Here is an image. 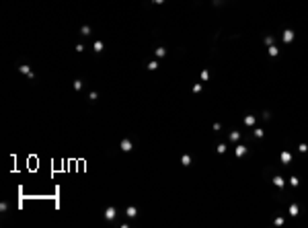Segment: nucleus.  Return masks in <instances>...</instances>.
<instances>
[{
	"instance_id": "f257e3e1",
	"label": "nucleus",
	"mask_w": 308,
	"mask_h": 228,
	"mask_svg": "<svg viewBox=\"0 0 308 228\" xmlns=\"http://www.w3.org/2000/svg\"><path fill=\"white\" fill-rule=\"evenodd\" d=\"M19 70H21L25 76H29V78H35V74H33V70L29 68V66H19Z\"/></svg>"
},
{
	"instance_id": "f03ea898",
	"label": "nucleus",
	"mask_w": 308,
	"mask_h": 228,
	"mask_svg": "<svg viewBox=\"0 0 308 228\" xmlns=\"http://www.w3.org/2000/svg\"><path fill=\"white\" fill-rule=\"evenodd\" d=\"M105 218H107V220H113V218H115V208H113V206H109V208L105 210Z\"/></svg>"
},
{
	"instance_id": "7ed1b4c3",
	"label": "nucleus",
	"mask_w": 308,
	"mask_h": 228,
	"mask_svg": "<svg viewBox=\"0 0 308 228\" xmlns=\"http://www.w3.org/2000/svg\"><path fill=\"white\" fill-rule=\"evenodd\" d=\"M121 150H123V152H130V150H132V140H121Z\"/></svg>"
},
{
	"instance_id": "20e7f679",
	"label": "nucleus",
	"mask_w": 308,
	"mask_h": 228,
	"mask_svg": "<svg viewBox=\"0 0 308 228\" xmlns=\"http://www.w3.org/2000/svg\"><path fill=\"white\" fill-rule=\"evenodd\" d=\"M292 39H294V33H292V31H286V33H283V41H286V43H290Z\"/></svg>"
},
{
	"instance_id": "39448f33",
	"label": "nucleus",
	"mask_w": 308,
	"mask_h": 228,
	"mask_svg": "<svg viewBox=\"0 0 308 228\" xmlns=\"http://www.w3.org/2000/svg\"><path fill=\"white\" fill-rule=\"evenodd\" d=\"M125 214H127V216H130V218H133V216H136V214H138V210H136V208H133V206H130V208H127V210H125Z\"/></svg>"
},
{
	"instance_id": "423d86ee",
	"label": "nucleus",
	"mask_w": 308,
	"mask_h": 228,
	"mask_svg": "<svg viewBox=\"0 0 308 228\" xmlns=\"http://www.w3.org/2000/svg\"><path fill=\"white\" fill-rule=\"evenodd\" d=\"M92 49L95 51H103V41H95L92 43Z\"/></svg>"
},
{
	"instance_id": "0eeeda50",
	"label": "nucleus",
	"mask_w": 308,
	"mask_h": 228,
	"mask_svg": "<svg viewBox=\"0 0 308 228\" xmlns=\"http://www.w3.org/2000/svg\"><path fill=\"white\" fill-rule=\"evenodd\" d=\"M80 33H82V35H90V27H88V25H84L82 29H80Z\"/></svg>"
},
{
	"instance_id": "6e6552de",
	"label": "nucleus",
	"mask_w": 308,
	"mask_h": 228,
	"mask_svg": "<svg viewBox=\"0 0 308 228\" xmlns=\"http://www.w3.org/2000/svg\"><path fill=\"white\" fill-rule=\"evenodd\" d=\"M245 152H247V148H242V146H238V148H236V156H242Z\"/></svg>"
},
{
	"instance_id": "1a4fd4ad",
	"label": "nucleus",
	"mask_w": 308,
	"mask_h": 228,
	"mask_svg": "<svg viewBox=\"0 0 308 228\" xmlns=\"http://www.w3.org/2000/svg\"><path fill=\"white\" fill-rule=\"evenodd\" d=\"M290 158H292V156H290V152H283V154H281V160H283V162H290Z\"/></svg>"
},
{
	"instance_id": "9d476101",
	"label": "nucleus",
	"mask_w": 308,
	"mask_h": 228,
	"mask_svg": "<svg viewBox=\"0 0 308 228\" xmlns=\"http://www.w3.org/2000/svg\"><path fill=\"white\" fill-rule=\"evenodd\" d=\"M164 54H166V49H164V47H158V49H156V56H158V58H162Z\"/></svg>"
},
{
	"instance_id": "9b49d317",
	"label": "nucleus",
	"mask_w": 308,
	"mask_h": 228,
	"mask_svg": "<svg viewBox=\"0 0 308 228\" xmlns=\"http://www.w3.org/2000/svg\"><path fill=\"white\" fill-rule=\"evenodd\" d=\"M88 99H90V101H97V99H99V92H97V91H92L90 95H88Z\"/></svg>"
},
{
	"instance_id": "f8f14e48",
	"label": "nucleus",
	"mask_w": 308,
	"mask_h": 228,
	"mask_svg": "<svg viewBox=\"0 0 308 228\" xmlns=\"http://www.w3.org/2000/svg\"><path fill=\"white\" fill-rule=\"evenodd\" d=\"M82 89V82H80V80H74V91H80Z\"/></svg>"
},
{
	"instance_id": "ddd939ff",
	"label": "nucleus",
	"mask_w": 308,
	"mask_h": 228,
	"mask_svg": "<svg viewBox=\"0 0 308 228\" xmlns=\"http://www.w3.org/2000/svg\"><path fill=\"white\" fill-rule=\"evenodd\" d=\"M290 214H292V216L298 214V206H290Z\"/></svg>"
},
{
	"instance_id": "4468645a",
	"label": "nucleus",
	"mask_w": 308,
	"mask_h": 228,
	"mask_svg": "<svg viewBox=\"0 0 308 228\" xmlns=\"http://www.w3.org/2000/svg\"><path fill=\"white\" fill-rule=\"evenodd\" d=\"M275 185L277 187H283V179L281 177H275Z\"/></svg>"
},
{
	"instance_id": "2eb2a0df",
	"label": "nucleus",
	"mask_w": 308,
	"mask_h": 228,
	"mask_svg": "<svg viewBox=\"0 0 308 228\" xmlns=\"http://www.w3.org/2000/svg\"><path fill=\"white\" fill-rule=\"evenodd\" d=\"M156 68H158V64H156V62H150V64H148V70H156Z\"/></svg>"
},
{
	"instance_id": "dca6fc26",
	"label": "nucleus",
	"mask_w": 308,
	"mask_h": 228,
	"mask_svg": "<svg viewBox=\"0 0 308 228\" xmlns=\"http://www.w3.org/2000/svg\"><path fill=\"white\" fill-rule=\"evenodd\" d=\"M245 121H247V125H253V123H255V117H251V115H249Z\"/></svg>"
},
{
	"instance_id": "f3484780",
	"label": "nucleus",
	"mask_w": 308,
	"mask_h": 228,
	"mask_svg": "<svg viewBox=\"0 0 308 228\" xmlns=\"http://www.w3.org/2000/svg\"><path fill=\"white\" fill-rule=\"evenodd\" d=\"M76 51H78V54H80V51H84V45H82V43H78V45H76Z\"/></svg>"
},
{
	"instance_id": "a211bd4d",
	"label": "nucleus",
	"mask_w": 308,
	"mask_h": 228,
	"mask_svg": "<svg viewBox=\"0 0 308 228\" xmlns=\"http://www.w3.org/2000/svg\"><path fill=\"white\" fill-rule=\"evenodd\" d=\"M269 54L271 56H277V47H269Z\"/></svg>"
},
{
	"instance_id": "6ab92c4d",
	"label": "nucleus",
	"mask_w": 308,
	"mask_h": 228,
	"mask_svg": "<svg viewBox=\"0 0 308 228\" xmlns=\"http://www.w3.org/2000/svg\"><path fill=\"white\" fill-rule=\"evenodd\" d=\"M154 2H156V4H162V2H164V0H154Z\"/></svg>"
}]
</instances>
